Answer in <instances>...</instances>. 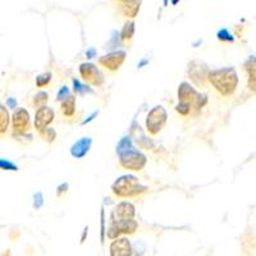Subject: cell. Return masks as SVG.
I'll use <instances>...</instances> for the list:
<instances>
[{
	"instance_id": "1",
	"label": "cell",
	"mask_w": 256,
	"mask_h": 256,
	"mask_svg": "<svg viewBox=\"0 0 256 256\" xmlns=\"http://www.w3.org/2000/svg\"><path fill=\"white\" fill-rule=\"evenodd\" d=\"M208 81H210L214 88L222 95L230 96L236 91L237 84H238V76L234 68L226 67L210 70L208 74Z\"/></svg>"
},
{
	"instance_id": "2",
	"label": "cell",
	"mask_w": 256,
	"mask_h": 256,
	"mask_svg": "<svg viewBox=\"0 0 256 256\" xmlns=\"http://www.w3.org/2000/svg\"><path fill=\"white\" fill-rule=\"evenodd\" d=\"M148 187L140 184L138 178L134 176H122L116 180L112 186V191L118 198H134L145 192Z\"/></svg>"
},
{
	"instance_id": "3",
	"label": "cell",
	"mask_w": 256,
	"mask_h": 256,
	"mask_svg": "<svg viewBox=\"0 0 256 256\" xmlns=\"http://www.w3.org/2000/svg\"><path fill=\"white\" fill-rule=\"evenodd\" d=\"M120 163L124 169L130 170H141L148 163L145 155L136 148H130L120 154Z\"/></svg>"
},
{
	"instance_id": "4",
	"label": "cell",
	"mask_w": 256,
	"mask_h": 256,
	"mask_svg": "<svg viewBox=\"0 0 256 256\" xmlns=\"http://www.w3.org/2000/svg\"><path fill=\"white\" fill-rule=\"evenodd\" d=\"M168 114L162 105H158L150 110L146 118V128L152 134H158L166 124Z\"/></svg>"
},
{
	"instance_id": "5",
	"label": "cell",
	"mask_w": 256,
	"mask_h": 256,
	"mask_svg": "<svg viewBox=\"0 0 256 256\" xmlns=\"http://www.w3.org/2000/svg\"><path fill=\"white\" fill-rule=\"evenodd\" d=\"M138 228V223L134 219L114 220L108 230V238L116 240L123 234H132Z\"/></svg>"
},
{
	"instance_id": "6",
	"label": "cell",
	"mask_w": 256,
	"mask_h": 256,
	"mask_svg": "<svg viewBox=\"0 0 256 256\" xmlns=\"http://www.w3.org/2000/svg\"><path fill=\"white\" fill-rule=\"evenodd\" d=\"M209 68L206 63L202 60H192L188 64V76L191 81L200 88H204L208 81V74H209Z\"/></svg>"
},
{
	"instance_id": "7",
	"label": "cell",
	"mask_w": 256,
	"mask_h": 256,
	"mask_svg": "<svg viewBox=\"0 0 256 256\" xmlns=\"http://www.w3.org/2000/svg\"><path fill=\"white\" fill-rule=\"evenodd\" d=\"M80 73H81V77L84 81L94 84V86H100L104 82L102 73L92 63H82L80 66Z\"/></svg>"
},
{
	"instance_id": "8",
	"label": "cell",
	"mask_w": 256,
	"mask_h": 256,
	"mask_svg": "<svg viewBox=\"0 0 256 256\" xmlns=\"http://www.w3.org/2000/svg\"><path fill=\"white\" fill-rule=\"evenodd\" d=\"M126 56L127 52H123V50H116V52H112L106 56H102L99 59V63L102 64V67H105L109 70H118L120 68V66L124 62Z\"/></svg>"
},
{
	"instance_id": "9",
	"label": "cell",
	"mask_w": 256,
	"mask_h": 256,
	"mask_svg": "<svg viewBox=\"0 0 256 256\" xmlns=\"http://www.w3.org/2000/svg\"><path fill=\"white\" fill-rule=\"evenodd\" d=\"M12 126L14 134H24L30 128V114L26 109L18 108L14 112L12 118Z\"/></svg>"
},
{
	"instance_id": "10",
	"label": "cell",
	"mask_w": 256,
	"mask_h": 256,
	"mask_svg": "<svg viewBox=\"0 0 256 256\" xmlns=\"http://www.w3.org/2000/svg\"><path fill=\"white\" fill-rule=\"evenodd\" d=\"M54 116H56V114H54V110H52V108H49V106H46V105L38 108L35 116L36 130L40 132L42 131V130H45V128L54 120Z\"/></svg>"
},
{
	"instance_id": "11",
	"label": "cell",
	"mask_w": 256,
	"mask_h": 256,
	"mask_svg": "<svg viewBox=\"0 0 256 256\" xmlns=\"http://www.w3.org/2000/svg\"><path fill=\"white\" fill-rule=\"evenodd\" d=\"M110 256H132V244L126 237H118L110 244Z\"/></svg>"
},
{
	"instance_id": "12",
	"label": "cell",
	"mask_w": 256,
	"mask_h": 256,
	"mask_svg": "<svg viewBox=\"0 0 256 256\" xmlns=\"http://www.w3.org/2000/svg\"><path fill=\"white\" fill-rule=\"evenodd\" d=\"M134 214H136V210H134V206L128 202V201H123L120 204H118L116 206L113 212V216L112 218L114 220H122V219H134ZM113 220V222H114Z\"/></svg>"
},
{
	"instance_id": "13",
	"label": "cell",
	"mask_w": 256,
	"mask_h": 256,
	"mask_svg": "<svg viewBox=\"0 0 256 256\" xmlns=\"http://www.w3.org/2000/svg\"><path fill=\"white\" fill-rule=\"evenodd\" d=\"M198 98V92L188 82H182L178 88V100L184 104H194Z\"/></svg>"
},
{
	"instance_id": "14",
	"label": "cell",
	"mask_w": 256,
	"mask_h": 256,
	"mask_svg": "<svg viewBox=\"0 0 256 256\" xmlns=\"http://www.w3.org/2000/svg\"><path fill=\"white\" fill-rule=\"evenodd\" d=\"M91 144H92V140H91L90 137H82L81 140L73 144V146L70 148V154H72L73 158L81 159V158H84L88 152Z\"/></svg>"
},
{
	"instance_id": "15",
	"label": "cell",
	"mask_w": 256,
	"mask_h": 256,
	"mask_svg": "<svg viewBox=\"0 0 256 256\" xmlns=\"http://www.w3.org/2000/svg\"><path fill=\"white\" fill-rule=\"evenodd\" d=\"M141 8V0H130L127 3H123L122 13L128 18H134Z\"/></svg>"
},
{
	"instance_id": "16",
	"label": "cell",
	"mask_w": 256,
	"mask_h": 256,
	"mask_svg": "<svg viewBox=\"0 0 256 256\" xmlns=\"http://www.w3.org/2000/svg\"><path fill=\"white\" fill-rule=\"evenodd\" d=\"M62 112L66 116H72L76 112V98L70 95L62 102Z\"/></svg>"
},
{
	"instance_id": "17",
	"label": "cell",
	"mask_w": 256,
	"mask_h": 256,
	"mask_svg": "<svg viewBox=\"0 0 256 256\" xmlns=\"http://www.w3.org/2000/svg\"><path fill=\"white\" fill-rule=\"evenodd\" d=\"M9 122L10 118H9L8 109L3 104H0V134H4L8 131Z\"/></svg>"
},
{
	"instance_id": "18",
	"label": "cell",
	"mask_w": 256,
	"mask_h": 256,
	"mask_svg": "<svg viewBox=\"0 0 256 256\" xmlns=\"http://www.w3.org/2000/svg\"><path fill=\"white\" fill-rule=\"evenodd\" d=\"M246 70L248 72V88L250 90H252V92H255V58H251L250 60L246 63Z\"/></svg>"
},
{
	"instance_id": "19",
	"label": "cell",
	"mask_w": 256,
	"mask_h": 256,
	"mask_svg": "<svg viewBox=\"0 0 256 256\" xmlns=\"http://www.w3.org/2000/svg\"><path fill=\"white\" fill-rule=\"evenodd\" d=\"M134 35V20H127L120 31V38L124 41L131 40Z\"/></svg>"
},
{
	"instance_id": "20",
	"label": "cell",
	"mask_w": 256,
	"mask_h": 256,
	"mask_svg": "<svg viewBox=\"0 0 256 256\" xmlns=\"http://www.w3.org/2000/svg\"><path fill=\"white\" fill-rule=\"evenodd\" d=\"M48 100H49V95H48V92H45V91H40L38 94H36L35 99H34V104H35V106L41 108V106H45Z\"/></svg>"
},
{
	"instance_id": "21",
	"label": "cell",
	"mask_w": 256,
	"mask_h": 256,
	"mask_svg": "<svg viewBox=\"0 0 256 256\" xmlns=\"http://www.w3.org/2000/svg\"><path fill=\"white\" fill-rule=\"evenodd\" d=\"M41 137H42V140L46 141V142H52V141L56 138V132L54 131V128H45L42 131L40 132Z\"/></svg>"
},
{
	"instance_id": "22",
	"label": "cell",
	"mask_w": 256,
	"mask_h": 256,
	"mask_svg": "<svg viewBox=\"0 0 256 256\" xmlns=\"http://www.w3.org/2000/svg\"><path fill=\"white\" fill-rule=\"evenodd\" d=\"M134 146H132V141L130 137H123L122 140L120 141V144H118V146H116V152L118 154H120V152H126V150H130V148H132Z\"/></svg>"
},
{
	"instance_id": "23",
	"label": "cell",
	"mask_w": 256,
	"mask_h": 256,
	"mask_svg": "<svg viewBox=\"0 0 256 256\" xmlns=\"http://www.w3.org/2000/svg\"><path fill=\"white\" fill-rule=\"evenodd\" d=\"M50 80H52V73H42V74L36 77V84H38V88H44V86L49 84Z\"/></svg>"
},
{
	"instance_id": "24",
	"label": "cell",
	"mask_w": 256,
	"mask_h": 256,
	"mask_svg": "<svg viewBox=\"0 0 256 256\" xmlns=\"http://www.w3.org/2000/svg\"><path fill=\"white\" fill-rule=\"evenodd\" d=\"M216 35H218L219 40L223 41V42H233V40H234V38H233V36L230 34V31L226 28L220 30V31L216 34Z\"/></svg>"
},
{
	"instance_id": "25",
	"label": "cell",
	"mask_w": 256,
	"mask_h": 256,
	"mask_svg": "<svg viewBox=\"0 0 256 256\" xmlns=\"http://www.w3.org/2000/svg\"><path fill=\"white\" fill-rule=\"evenodd\" d=\"M0 169L2 170H18V166L14 163H12L10 160L0 159Z\"/></svg>"
},
{
	"instance_id": "26",
	"label": "cell",
	"mask_w": 256,
	"mask_h": 256,
	"mask_svg": "<svg viewBox=\"0 0 256 256\" xmlns=\"http://www.w3.org/2000/svg\"><path fill=\"white\" fill-rule=\"evenodd\" d=\"M176 110H177L180 114H182V116H187V114L190 113V110H191V105L180 102V104L176 106Z\"/></svg>"
},
{
	"instance_id": "27",
	"label": "cell",
	"mask_w": 256,
	"mask_h": 256,
	"mask_svg": "<svg viewBox=\"0 0 256 256\" xmlns=\"http://www.w3.org/2000/svg\"><path fill=\"white\" fill-rule=\"evenodd\" d=\"M73 84H74V91L78 94H84V92H92L90 88H88V86H82L77 80H73Z\"/></svg>"
},
{
	"instance_id": "28",
	"label": "cell",
	"mask_w": 256,
	"mask_h": 256,
	"mask_svg": "<svg viewBox=\"0 0 256 256\" xmlns=\"http://www.w3.org/2000/svg\"><path fill=\"white\" fill-rule=\"evenodd\" d=\"M68 96H70V88H68L67 86H63V88L59 90L58 98H56V99H58L59 102H63V100L66 99V98H68Z\"/></svg>"
},
{
	"instance_id": "29",
	"label": "cell",
	"mask_w": 256,
	"mask_h": 256,
	"mask_svg": "<svg viewBox=\"0 0 256 256\" xmlns=\"http://www.w3.org/2000/svg\"><path fill=\"white\" fill-rule=\"evenodd\" d=\"M20 230L18 228H12V230H9V240L10 241H17L20 238Z\"/></svg>"
},
{
	"instance_id": "30",
	"label": "cell",
	"mask_w": 256,
	"mask_h": 256,
	"mask_svg": "<svg viewBox=\"0 0 256 256\" xmlns=\"http://www.w3.org/2000/svg\"><path fill=\"white\" fill-rule=\"evenodd\" d=\"M34 206L36 209H40L42 206V195L41 194H36L35 195V202H34Z\"/></svg>"
},
{
	"instance_id": "31",
	"label": "cell",
	"mask_w": 256,
	"mask_h": 256,
	"mask_svg": "<svg viewBox=\"0 0 256 256\" xmlns=\"http://www.w3.org/2000/svg\"><path fill=\"white\" fill-rule=\"evenodd\" d=\"M16 105H17V100L13 99V98H9V99L6 100V106H8V108H16Z\"/></svg>"
},
{
	"instance_id": "32",
	"label": "cell",
	"mask_w": 256,
	"mask_h": 256,
	"mask_svg": "<svg viewBox=\"0 0 256 256\" xmlns=\"http://www.w3.org/2000/svg\"><path fill=\"white\" fill-rule=\"evenodd\" d=\"M105 216H104V212H102V242H104V233H105V227H104V224H105Z\"/></svg>"
},
{
	"instance_id": "33",
	"label": "cell",
	"mask_w": 256,
	"mask_h": 256,
	"mask_svg": "<svg viewBox=\"0 0 256 256\" xmlns=\"http://www.w3.org/2000/svg\"><path fill=\"white\" fill-rule=\"evenodd\" d=\"M64 188H68V184H62V186H59V188H58V196L62 195V192H66V191H67V190H64Z\"/></svg>"
},
{
	"instance_id": "34",
	"label": "cell",
	"mask_w": 256,
	"mask_h": 256,
	"mask_svg": "<svg viewBox=\"0 0 256 256\" xmlns=\"http://www.w3.org/2000/svg\"><path fill=\"white\" fill-rule=\"evenodd\" d=\"M98 116V112H95V113H94L92 116H88V120H84V124H86V123H88V122H90V120H94V116Z\"/></svg>"
},
{
	"instance_id": "35",
	"label": "cell",
	"mask_w": 256,
	"mask_h": 256,
	"mask_svg": "<svg viewBox=\"0 0 256 256\" xmlns=\"http://www.w3.org/2000/svg\"><path fill=\"white\" fill-rule=\"evenodd\" d=\"M94 54H95V50H88V52H86V56H88V58H92Z\"/></svg>"
},
{
	"instance_id": "36",
	"label": "cell",
	"mask_w": 256,
	"mask_h": 256,
	"mask_svg": "<svg viewBox=\"0 0 256 256\" xmlns=\"http://www.w3.org/2000/svg\"><path fill=\"white\" fill-rule=\"evenodd\" d=\"M2 256H12V254H10V250H6V251H4V252L2 254Z\"/></svg>"
},
{
	"instance_id": "37",
	"label": "cell",
	"mask_w": 256,
	"mask_h": 256,
	"mask_svg": "<svg viewBox=\"0 0 256 256\" xmlns=\"http://www.w3.org/2000/svg\"><path fill=\"white\" fill-rule=\"evenodd\" d=\"M180 2V0H172V4H173V6H177Z\"/></svg>"
},
{
	"instance_id": "38",
	"label": "cell",
	"mask_w": 256,
	"mask_h": 256,
	"mask_svg": "<svg viewBox=\"0 0 256 256\" xmlns=\"http://www.w3.org/2000/svg\"><path fill=\"white\" fill-rule=\"evenodd\" d=\"M118 2H120V3H127V2H130V0H118Z\"/></svg>"
},
{
	"instance_id": "39",
	"label": "cell",
	"mask_w": 256,
	"mask_h": 256,
	"mask_svg": "<svg viewBox=\"0 0 256 256\" xmlns=\"http://www.w3.org/2000/svg\"><path fill=\"white\" fill-rule=\"evenodd\" d=\"M164 6H168V0H164Z\"/></svg>"
}]
</instances>
